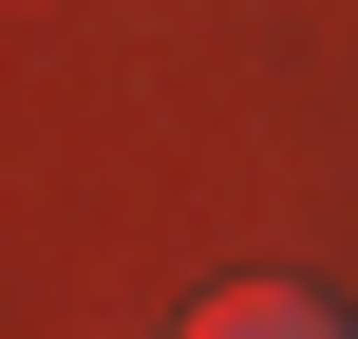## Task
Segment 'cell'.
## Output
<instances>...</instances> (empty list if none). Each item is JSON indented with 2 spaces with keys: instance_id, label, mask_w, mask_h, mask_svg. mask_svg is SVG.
I'll return each instance as SVG.
<instances>
[{
  "instance_id": "1",
  "label": "cell",
  "mask_w": 358,
  "mask_h": 339,
  "mask_svg": "<svg viewBox=\"0 0 358 339\" xmlns=\"http://www.w3.org/2000/svg\"><path fill=\"white\" fill-rule=\"evenodd\" d=\"M189 339H340V321H321L302 283H227V302H208V321H189Z\"/></svg>"
}]
</instances>
